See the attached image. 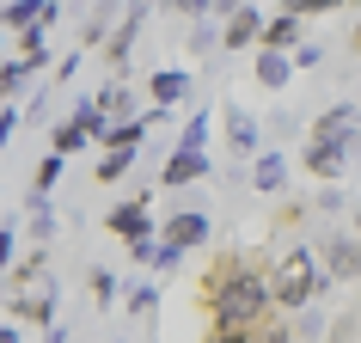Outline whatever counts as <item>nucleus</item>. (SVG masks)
<instances>
[{"label":"nucleus","instance_id":"20e7f679","mask_svg":"<svg viewBox=\"0 0 361 343\" xmlns=\"http://www.w3.org/2000/svg\"><path fill=\"white\" fill-rule=\"evenodd\" d=\"M355 135H361L355 104H331V111L312 123V141H319V148H343V153H349V141H355Z\"/></svg>","mask_w":361,"mask_h":343},{"label":"nucleus","instance_id":"7ed1b4c3","mask_svg":"<svg viewBox=\"0 0 361 343\" xmlns=\"http://www.w3.org/2000/svg\"><path fill=\"white\" fill-rule=\"evenodd\" d=\"M159 239H166V246H178V251L209 246V215H202V209H178V215H166V221H159Z\"/></svg>","mask_w":361,"mask_h":343},{"label":"nucleus","instance_id":"c756f323","mask_svg":"<svg viewBox=\"0 0 361 343\" xmlns=\"http://www.w3.org/2000/svg\"><path fill=\"white\" fill-rule=\"evenodd\" d=\"M257 343H300L288 325H257Z\"/></svg>","mask_w":361,"mask_h":343},{"label":"nucleus","instance_id":"58836bf2","mask_svg":"<svg viewBox=\"0 0 361 343\" xmlns=\"http://www.w3.org/2000/svg\"><path fill=\"white\" fill-rule=\"evenodd\" d=\"M147 6H153V0H147Z\"/></svg>","mask_w":361,"mask_h":343},{"label":"nucleus","instance_id":"f257e3e1","mask_svg":"<svg viewBox=\"0 0 361 343\" xmlns=\"http://www.w3.org/2000/svg\"><path fill=\"white\" fill-rule=\"evenodd\" d=\"M269 306H276L269 276L251 270L245 258H233V264H221L209 276V319H214V331H257V325L269 319Z\"/></svg>","mask_w":361,"mask_h":343},{"label":"nucleus","instance_id":"4468645a","mask_svg":"<svg viewBox=\"0 0 361 343\" xmlns=\"http://www.w3.org/2000/svg\"><path fill=\"white\" fill-rule=\"evenodd\" d=\"M282 184H288V160H282V153H257V160H251V191L276 196Z\"/></svg>","mask_w":361,"mask_h":343},{"label":"nucleus","instance_id":"412c9836","mask_svg":"<svg viewBox=\"0 0 361 343\" xmlns=\"http://www.w3.org/2000/svg\"><path fill=\"white\" fill-rule=\"evenodd\" d=\"M86 141H92V135H86V129H80V123H74V116H68V123H61V129H56V148H49V153H61V160H68V153H80V148H86Z\"/></svg>","mask_w":361,"mask_h":343},{"label":"nucleus","instance_id":"39448f33","mask_svg":"<svg viewBox=\"0 0 361 343\" xmlns=\"http://www.w3.org/2000/svg\"><path fill=\"white\" fill-rule=\"evenodd\" d=\"M324 282H361V246L349 233L324 239Z\"/></svg>","mask_w":361,"mask_h":343},{"label":"nucleus","instance_id":"6ab92c4d","mask_svg":"<svg viewBox=\"0 0 361 343\" xmlns=\"http://www.w3.org/2000/svg\"><path fill=\"white\" fill-rule=\"evenodd\" d=\"M61 172H68V160H61V153H43V160H37V172H31V196H49Z\"/></svg>","mask_w":361,"mask_h":343},{"label":"nucleus","instance_id":"a211bd4d","mask_svg":"<svg viewBox=\"0 0 361 343\" xmlns=\"http://www.w3.org/2000/svg\"><path fill=\"white\" fill-rule=\"evenodd\" d=\"M129 166H135V148H104V153H98V166H92V178H98V184H116Z\"/></svg>","mask_w":361,"mask_h":343},{"label":"nucleus","instance_id":"f704fd0d","mask_svg":"<svg viewBox=\"0 0 361 343\" xmlns=\"http://www.w3.org/2000/svg\"><path fill=\"white\" fill-rule=\"evenodd\" d=\"M0 343H19V331H13V319H6V325H0Z\"/></svg>","mask_w":361,"mask_h":343},{"label":"nucleus","instance_id":"f8f14e48","mask_svg":"<svg viewBox=\"0 0 361 343\" xmlns=\"http://www.w3.org/2000/svg\"><path fill=\"white\" fill-rule=\"evenodd\" d=\"M6 31H31V25H56V0H13L6 13Z\"/></svg>","mask_w":361,"mask_h":343},{"label":"nucleus","instance_id":"c9c22d12","mask_svg":"<svg viewBox=\"0 0 361 343\" xmlns=\"http://www.w3.org/2000/svg\"><path fill=\"white\" fill-rule=\"evenodd\" d=\"M349 227H355V246H361V209H355V215H349Z\"/></svg>","mask_w":361,"mask_h":343},{"label":"nucleus","instance_id":"9b49d317","mask_svg":"<svg viewBox=\"0 0 361 343\" xmlns=\"http://www.w3.org/2000/svg\"><path fill=\"white\" fill-rule=\"evenodd\" d=\"M300 166L312 172V178H324V184H337L343 172H349V160H343V148H319V141H306Z\"/></svg>","mask_w":361,"mask_h":343},{"label":"nucleus","instance_id":"dca6fc26","mask_svg":"<svg viewBox=\"0 0 361 343\" xmlns=\"http://www.w3.org/2000/svg\"><path fill=\"white\" fill-rule=\"evenodd\" d=\"M264 49H300V13H276L264 25Z\"/></svg>","mask_w":361,"mask_h":343},{"label":"nucleus","instance_id":"e433bc0d","mask_svg":"<svg viewBox=\"0 0 361 343\" xmlns=\"http://www.w3.org/2000/svg\"><path fill=\"white\" fill-rule=\"evenodd\" d=\"M355 56H361V25H355Z\"/></svg>","mask_w":361,"mask_h":343},{"label":"nucleus","instance_id":"393cba45","mask_svg":"<svg viewBox=\"0 0 361 343\" xmlns=\"http://www.w3.org/2000/svg\"><path fill=\"white\" fill-rule=\"evenodd\" d=\"M166 13H178V19H209L214 0H166Z\"/></svg>","mask_w":361,"mask_h":343},{"label":"nucleus","instance_id":"4c0bfd02","mask_svg":"<svg viewBox=\"0 0 361 343\" xmlns=\"http://www.w3.org/2000/svg\"><path fill=\"white\" fill-rule=\"evenodd\" d=\"M0 43H6V37H0Z\"/></svg>","mask_w":361,"mask_h":343},{"label":"nucleus","instance_id":"b1692460","mask_svg":"<svg viewBox=\"0 0 361 343\" xmlns=\"http://www.w3.org/2000/svg\"><path fill=\"white\" fill-rule=\"evenodd\" d=\"M86 282H92V301H98V306H111V301H116V276H111V270H92Z\"/></svg>","mask_w":361,"mask_h":343},{"label":"nucleus","instance_id":"423d86ee","mask_svg":"<svg viewBox=\"0 0 361 343\" xmlns=\"http://www.w3.org/2000/svg\"><path fill=\"white\" fill-rule=\"evenodd\" d=\"M111 233H116V239H147V233H153V191H141L135 203L111 209Z\"/></svg>","mask_w":361,"mask_h":343},{"label":"nucleus","instance_id":"bb28decb","mask_svg":"<svg viewBox=\"0 0 361 343\" xmlns=\"http://www.w3.org/2000/svg\"><path fill=\"white\" fill-rule=\"evenodd\" d=\"M331 6H343V0H282V13H300V19H312V13H331Z\"/></svg>","mask_w":361,"mask_h":343},{"label":"nucleus","instance_id":"aec40b11","mask_svg":"<svg viewBox=\"0 0 361 343\" xmlns=\"http://www.w3.org/2000/svg\"><path fill=\"white\" fill-rule=\"evenodd\" d=\"M31 239H37V246L56 239V209H49V196H31Z\"/></svg>","mask_w":361,"mask_h":343},{"label":"nucleus","instance_id":"ddd939ff","mask_svg":"<svg viewBox=\"0 0 361 343\" xmlns=\"http://www.w3.org/2000/svg\"><path fill=\"white\" fill-rule=\"evenodd\" d=\"M6 313H13V319H37L43 331H49V325H56V294H49V288H31L19 301H6Z\"/></svg>","mask_w":361,"mask_h":343},{"label":"nucleus","instance_id":"f03ea898","mask_svg":"<svg viewBox=\"0 0 361 343\" xmlns=\"http://www.w3.org/2000/svg\"><path fill=\"white\" fill-rule=\"evenodd\" d=\"M319 282H324V270H319V258L306 246H288L282 258H276V270H269V294H276L282 313H300V306L319 294Z\"/></svg>","mask_w":361,"mask_h":343},{"label":"nucleus","instance_id":"5701e85b","mask_svg":"<svg viewBox=\"0 0 361 343\" xmlns=\"http://www.w3.org/2000/svg\"><path fill=\"white\" fill-rule=\"evenodd\" d=\"M25 74H31V61H6V68H0V98H6V92H19V86H25Z\"/></svg>","mask_w":361,"mask_h":343},{"label":"nucleus","instance_id":"473e14b6","mask_svg":"<svg viewBox=\"0 0 361 343\" xmlns=\"http://www.w3.org/2000/svg\"><path fill=\"white\" fill-rule=\"evenodd\" d=\"M178 258H184V251H178V246H166V239H159V251H153V270H178Z\"/></svg>","mask_w":361,"mask_h":343},{"label":"nucleus","instance_id":"4be33fe9","mask_svg":"<svg viewBox=\"0 0 361 343\" xmlns=\"http://www.w3.org/2000/svg\"><path fill=\"white\" fill-rule=\"evenodd\" d=\"M178 148H190V153H202V148H209V116H190V123L178 129Z\"/></svg>","mask_w":361,"mask_h":343},{"label":"nucleus","instance_id":"6e6552de","mask_svg":"<svg viewBox=\"0 0 361 343\" xmlns=\"http://www.w3.org/2000/svg\"><path fill=\"white\" fill-rule=\"evenodd\" d=\"M264 13H257V6H239V13H233L227 19V31H221V49H251V43H264Z\"/></svg>","mask_w":361,"mask_h":343},{"label":"nucleus","instance_id":"72a5a7b5","mask_svg":"<svg viewBox=\"0 0 361 343\" xmlns=\"http://www.w3.org/2000/svg\"><path fill=\"white\" fill-rule=\"evenodd\" d=\"M209 343H257V331H214Z\"/></svg>","mask_w":361,"mask_h":343},{"label":"nucleus","instance_id":"f3484780","mask_svg":"<svg viewBox=\"0 0 361 343\" xmlns=\"http://www.w3.org/2000/svg\"><path fill=\"white\" fill-rule=\"evenodd\" d=\"M141 19H147V6H135L129 19L116 25V37H111V49H104V56H111L116 68H123V61H129V49H135V37H141Z\"/></svg>","mask_w":361,"mask_h":343},{"label":"nucleus","instance_id":"a878e982","mask_svg":"<svg viewBox=\"0 0 361 343\" xmlns=\"http://www.w3.org/2000/svg\"><path fill=\"white\" fill-rule=\"evenodd\" d=\"M13 264H19V239H13V221H6V227H0V276Z\"/></svg>","mask_w":361,"mask_h":343},{"label":"nucleus","instance_id":"0eeeda50","mask_svg":"<svg viewBox=\"0 0 361 343\" xmlns=\"http://www.w3.org/2000/svg\"><path fill=\"white\" fill-rule=\"evenodd\" d=\"M196 178H209V153H190V148H171V160L159 166V184L166 191H184Z\"/></svg>","mask_w":361,"mask_h":343},{"label":"nucleus","instance_id":"2f4dec72","mask_svg":"<svg viewBox=\"0 0 361 343\" xmlns=\"http://www.w3.org/2000/svg\"><path fill=\"white\" fill-rule=\"evenodd\" d=\"M13 129H19V111H13V104H0V153H6V141H13Z\"/></svg>","mask_w":361,"mask_h":343},{"label":"nucleus","instance_id":"cd10ccee","mask_svg":"<svg viewBox=\"0 0 361 343\" xmlns=\"http://www.w3.org/2000/svg\"><path fill=\"white\" fill-rule=\"evenodd\" d=\"M288 56H294V68H319L324 49H319V43H300V49H288Z\"/></svg>","mask_w":361,"mask_h":343},{"label":"nucleus","instance_id":"7c9ffc66","mask_svg":"<svg viewBox=\"0 0 361 343\" xmlns=\"http://www.w3.org/2000/svg\"><path fill=\"white\" fill-rule=\"evenodd\" d=\"M153 301H159V294H153V282H141V288L129 294V313H153Z\"/></svg>","mask_w":361,"mask_h":343},{"label":"nucleus","instance_id":"1a4fd4ad","mask_svg":"<svg viewBox=\"0 0 361 343\" xmlns=\"http://www.w3.org/2000/svg\"><path fill=\"white\" fill-rule=\"evenodd\" d=\"M251 74H257V86H264V92H282L300 68H294V56H288V49H264V56L251 61Z\"/></svg>","mask_w":361,"mask_h":343},{"label":"nucleus","instance_id":"c85d7f7f","mask_svg":"<svg viewBox=\"0 0 361 343\" xmlns=\"http://www.w3.org/2000/svg\"><path fill=\"white\" fill-rule=\"evenodd\" d=\"M153 251H159L153 233H147V239H129V258H135V264H153Z\"/></svg>","mask_w":361,"mask_h":343},{"label":"nucleus","instance_id":"2eb2a0df","mask_svg":"<svg viewBox=\"0 0 361 343\" xmlns=\"http://www.w3.org/2000/svg\"><path fill=\"white\" fill-rule=\"evenodd\" d=\"M153 104H178V98H190V74H178V68H159V74L147 80Z\"/></svg>","mask_w":361,"mask_h":343},{"label":"nucleus","instance_id":"9d476101","mask_svg":"<svg viewBox=\"0 0 361 343\" xmlns=\"http://www.w3.org/2000/svg\"><path fill=\"white\" fill-rule=\"evenodd\" d=\"M257 141H264V129H257V116L245 111V104H227V148L233 153H257Z\"/></svg>","mask_w":361,"mask_h":343}]
</instances>
